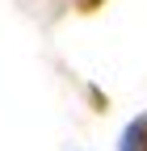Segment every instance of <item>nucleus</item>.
Here are the masks:
<instances>
[{
	"instance_id": "f257e3e1",
	"label": "nucleus",
	"mask_w": 147,
	"mask_h": 151,
	"mask_svg": "<svg viewBox=\"0 0 147 151\" xmlns=\"http://www.w3.org/2000/svg\"><path fill=\"white\" fill-rule=\"evenodd\" d=\"M122 151H147V118H139V122L126 126V134H122Z\"/></svg>"
}]
</instances>
